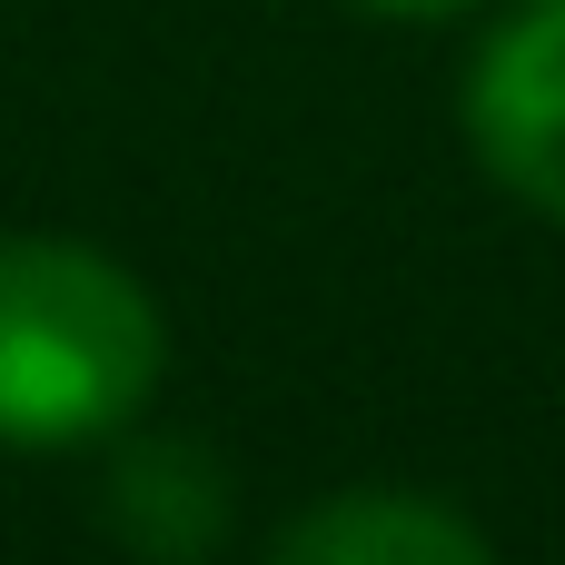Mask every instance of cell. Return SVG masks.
I'll return each instance as SVG.
<instances>
[{
	"label": "cell",
	"mask_w": 565,
	"mask_h": 565,
	"mask_svg": "<svg viewBox=\"0 0 565 565\" xmlns=\"http://www.w3.org/2000/svg\"><path fill=\"white\" fill-rule=\"evenodd\" d=\"M268 565H497V546L447 507V497H417V487H348V497H318L298 507Z\"/></svg>",
	"instance_id": "obj_3"
},
{
	"label": "cell",
	"mask_w": 565,
	"mask_h": 565,
	"mask_svg": "<svg viewBox=\"0 0 565 565\" xmlns=\"http://www.w3.org/2000/svg\"><path fill=\"white\" fill-rule=\"evenodd\" d=\"M358 10H387V20H457V10H477V0H358Z\"/></svg>",
	"instance_id": "obj_5"
},
{
	"label": "cell",
	"mask_w": 565,
	"mask_h": 565,
	"mask_svg": "<svg viewBox=\"0 0 565 565\" xmlns=\"http://www.w3.org/2000/svg\"><path fill=\"white\" fill-rule=\"evenodd\" d=\"M467 149L507 199L565 218V0H526L467 60Z\"/></svg>",
	"instance_id": "obj_2"
},
{
	"label": "cell",
	"mask_w": 565,
	"mask_h": 565,
	"mask_svg": "<svg viewBox=\"0 0 565 565\" xmlns=\"http://www.w3.org/2000/svg\"><path fill=\"white\" fill-rule=\"evenodd\" d=\"M99 516L139 565H209L228 536V477L199 437H129L109 457Z\"/></svg>",
	"instance_id": "obj_4"
},
{
	"label": "cell",
	"mask_w": 565,
	"mask_h": 565,
	"mask_svg": "<svg viewBox=\"0 0 565 565\" xmlns=\"http://www.w3.org/2000/svg\"><path fill=\"white\" fill-rule=\"evenodd\" d=\"M169 377L159 298L89 238H0V447H99Z\"/></svg>",
	"instance_id": "obj_1"
}]
</instances>
